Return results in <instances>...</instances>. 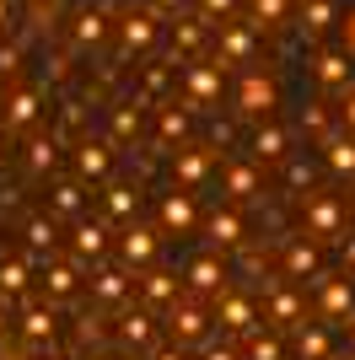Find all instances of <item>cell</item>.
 Segmentation results:
<instances>
[{"label": "cell", "mask_w": 355, "mask_h": 360, "mask_svg": "<svg viewBox=\"0 0 355 360\" xmlns=\"http://www.w3.org/2000/svg\"><path fill=\"white\" fill-rule=\"evenodd\" d=\"M280 258H285V280H296V285H307L312 274H323V253H318L312 237H285Z\"/></svg>", "instance_id": "obj_25"}, {"label": "cell", "mask_w": 355, "mask_h": 360, "mask_svg": "<svg viewBox=\"0 0 355 360\" xmlns=\"http://www.w3.org/2000/svg\"><path fill=\"white\" fill-rule=\"evenodd\" d=\"M210 49V22L205 16H173V65L194 60Z\"/></svg>", "instance_id": "obj_29"}, {"label": "cell", "mask_w": 355, "mask_h": 360, "mask_svg": "<svg viewBox=\"0 0 355 360\" xmlns=\"http://www.w3.org/2000/svg\"><path fill=\"white\" fill-rule=\"evenodd\" d=\"M108 44V11L103 6H81V11L70 16V49L75 54H92V49Z\"/></svg>", "instance_id": "obj_27"}, {"label": "cell", "mask_w": 355, "mask_h": 360, "mask_svg": "<svg viewBox=\"0 0 355 360\" xmlns=\"http://www.w3.org/2000/svg\"><path fill=\"white\" fill-rule=\"evenodd\" d=\"M340 49H344V54H355V6H350V11H340Z\"/></svg>", "instance_id": "obj_48"}, {"label": "cell", "mask_w": 355, "mask_h": 360, "mask_svg": "<svg viewBox=\"0 0 355 360\" xmlns=\"http://www.w3.org/2000/svg\"><path fill=\"white\" fill-rule=\"evenodd\" d=\"M27 280H32L27 258H0V296H6V301L22 296V290H27Z\"/></svg>", "instance_id": "obj_41"}, {"label": "cell", "mask_w": 355, "mask_h": 360, "mask_svg": "<svg viewBox=\"0 0 355 360\" xmlns=\"http://www.w3.org/2000/svg\"><path fill=\"white\" fill-rule=\"evenodd\" d=\"M340 264H344V280H355V237L350 231L340 237Z\"/></svg>", "instance_id": "obj_49"}, {"label": "cell", "mask_w": 355, "mask_h": 360, "mask_svg": "<svg viewBox=\"0 0 355 360\" xmlns=\"http://www.w3.org/2000/svg\"><path fill=\"white\" fill-rule=\"evenodd\" d=\"M162 38V16L156 11H124L118 16V54L130 60V54H151Z\"/></svg>", "instance_id": "obj_18"}, {"label": "cell", "mask_w": 355, "mask_h": 360, "mask_svg": "<svg viewBox=\"0 0 355 360\" xmlns=\"http://www.w3.org/2000/svg\"><path fill=\"white\" fill-rule=\"evenodd\" d=\"M11 16H16V0H0V27H11Z\"/></svg>", "instance_id": "obj_53"}, {"label": "cell", "mask_w": 355, "mask_h": 360, "mask_svg": "<svg viewBox=\"0 0 355 360\" xmlns=\"http://www.w3.org/2000/svg\"><path fill=\"white\" fill-rule=\"evenodd\" d=\"M151 360H189L183 345H151Z\"/></svg>", "instance_id": "obj_50"}, {"label": "cell", "mask_w": 355, "mask_h": 360, "mask_svg": "<svg viewBox=\"0 0 355 360\" xmlns=\"http://www.w3.org/2000/svg\"><path fill=\"white\" fill-rule=\"evenodd\" d=\"M237 349H242V360H291V355H285V339L275 328H264V323L242 333V345H237Z\"/></svg>", "instance_id": "obj_37"}, {"label": "cell", "mask_w": 355, "mask_h": 360, "mask_svg": "<svg viewBox=\"0 0 355 360\" xmlns=\"http://www.w3.org/2000/svg\"><path fill=\"white\" fill-rule=\"evenodd\" d=\"M70 150H75V156H70V167H75L70 178H81V183L113 178V162H118V156H113V140H108V135H81Z\"/></svg>", "instance_id": "obj_9"}, {"label": "cell", "mask_w": 355, "mask_h": 360, "mask_svg": "<svg viewBox=\"0 0 355 360\" xmlns=\"http://www.w3.org/2000/svg\"><path fill=\"white\" fill-rule=\"evenodd\" d=\"M16 333H22V345L27 349H54V339H59V307L54 301H27L22 307V323H16Z\"/></svg>", "instance_id": "obj_15"}, {"label": "cell", "mask_w": 355, "mask_h": 360, "mask_svg": "<svg viewBox=\"0 0 355 360\" xmlns=\"http://www.w3.org/2000/svg\"><path fill=\"white\" fill-rule=\"evenodd\" d=\"M248 156H253V162H285V156H291V129L275 124V113H269V119H253Z\"/></svg>", "instance_id": "obj_24"}, {"label": "cell", "mask_w": 355, "mask_h": 360, "mask_svg": "<svg viewBox=\"0 0 355 360\" xmlns=\"http://www.w3.org/2000/svg\"><path fill=\"white\" fill-rule=\"evenodd\" d=\"M0 339H11V301L0 296Z\"/></svg>", "instance_id": "obj_51"}, {"label": "cell", "mask_w": 355, "mask_h": 360, "mask_svg": "<svg viewBox=\"0 0 355 360\" xmlns=\"http://www.w3.org/2000/svg\"><path fill=\"white\" fill-rule=\"evenodd\" d=\"M156 231H162V237H189V231H199V199L183 194V188H167V194L156 199Z\"/></svg>", "instance_id": "obj_11"}, {"label": "cell", "mask_w": 355, "mask_h": 360, "mask_svg": "<svg viewBox=\"0 0 355 360\" xmlns=\"http://www.w3.org/2000/svg\"><path fill=\"white\" fill-rule=\"evenodd\" d=\"M44 215H54V221H81V215H87V183L65 178V172H49V205H44Z\"/></svg>", "instance_id": "obj_20"}, {"label": "cell", "mask_w": 355, "mask_h": 360, "mask_svg": "<svg viewBox=\"0 0 355 360\" xmlns=\"http://www.w3.org/2000/svg\"><path fill=\"white\" fill-rule=\"evenodd\" d=\"M344 345H350V360H355V317H350V333H344Z\"/></svg>", "instance_id": "obj_56"}, {"label": "cell", "mask_w": 355, "mask_h": 360, "mask_svg": "<svg viewBox=\"0 0 355 360\" xmlns=\"http://www.w3.org/2000/svg\"><path fill=\"white\" fill-rule=\"evenodd\" d=\"M221 65H199V60H183L178 65V86H183V108L189 113H210L221 103Z\"/></svg>", "instance_id": "obj_5"}, {"label": "cell", "mask_w": 355, "mask_h": 360, "mask_svg": "<svg viewBox=\"0 0 355 360\" xmlns=\"http://www.w3.org/2000/svg\"><path fill=\"white\" fill-rule=\"evenodd\" d=\"M135 296H140V307H146V312H167V307L183 296V280H178L173 269H156V264H146V269L135 274Z\"/></svg>", "instance_id": "obj_17"}, {"label": "cell", "mask_w": 355, "mask_h": 360, "mask_svg": "<svg viewBox=\"0 0 355 360\" xmlns=\"http://www.w3.org/2000/svg\"><path fill=\"white\" fill-rule=\"evenodd\" d=\"M167 172H173V188L183 194H199L216 183V150L199 146V140H183V146L167 150Z\"/></svg>", "instance_id": "obj_2"}, {"label": "cell", "mask_w": 355, "mask_h": 360, "mask_svg": "<svg viewBox=\"0 0 355 360\" xmlns=\"http://www.w3.org/2000/svg\"><path fill=\"white\" fill-rule=\"evenodd\" d=\"M199 360H242V349H237V345H216V339H205V345H199Z\"/></svg>", "instance_id": "obj_45"}, {"label": "cell", "mask_w": 355, "mask_h": 360, "mask_svg": "<svg viewBox=\"0 0 355 360\" xmlns=\"http://www.w3.org/2000/svg\"><path fill=\"white\" fill-rule=\"evenodd\" d=\"M307 285L318 290V317L323 323H350L355 317V285L344 274H312Z\"/></svg>", "instance_id": "obj_12"}, {"label": "cell", "mask_w": 355, "mask_h": 360, "mask_svg": "<svg viewBox=\"0 0 355 360\" xmlns=\"http://www.w3.org/2000/svg\"><path fill=\"white\" fill-rule=\"evenodd\" d=\"M44 301H54V307H65V301H75L81 296V269L75 264H49L44 258Z\"/></svg>", "instance_id": "obj_30"}, {"label": "cell", "mask_w": 355, "mask_h": 360, "mask_svg": "<svg viewBox=\"0 0 355 360\" xmlns=\"http://www.w3.org/2000/svg\"><path fill=\"white\" fill-rule=\"evenodd\" d=\"M344 205H350V215H355V199H344Z\"/></svg>", "instance_id": "obj_58"}, {"label": "cell", "mask_w": 355, "mask_h": 360, "mask_svg": "<svg viewBox=\"0 0 355 360\" xmlns=\"http://www.w3.org/2000/svg\"><path fill=\"white\" fill-rule=\"evenodd\" d=\"M334 22H340V0H301V22L296 27L307 32V38H323Z\"/></svg>", "instance_id": "obj_39"}, {"label": "cell", "mask_w": 355, "mask_h": 360, "mask_svg": "<svg viewBox=\"0 0 355 360\" xmlns=\"http://www.w3.org/2000/svg\"><path fill=\"white\" fill-rule=\"evenodd\" d=\"M216 183H221V194L232 199H259L264 194V162H253L248 150H237L226 162H216Z\"/></svg>", "instance_id": "obj_7"}, {"label": "cell", "mask_w": 355, "mask_h": 360, "mask_svg": "<svg viewBox=\"0 0 355 360\" xmlns=\"http://www.w3.org/2000/svg\"><path fill=\"white\" fill-rule=\"evenodd\" d=\"M253 290H264V312H259V323L296 328V323L307 317V285H296V280H259Z\"/></svg>", "instance_id": "obj_4"}, {"label": "cell", "mask_w": 355, "mask_h": 360, "mask_svg": "<svg viewBox=\"0 0 355 360\" xmlns=\"http://www.w3.org/2000/svg\"><path fill=\"white\" fill-rule=\"evenodd\" d=\"M75 345L92 349V355H97V349H108V328H103V312H97V307L75 317Z\"/></svg>", "instance_id": "obj_40"}, {"label": "cell", "mask_w": 355, "mask_h": 360, "mask_svg": "<svg viewBox=\"0 0 355 360\" xmlns=\"http://www.w3.org/2000/svg\"><path fill=\"white\" fill-rule=\"evenodd\" d=\"M350 231V205L334 188H307L301 194V237L312 242H340Z\"/></svg>", "instance_id": "obj_1"}, {"label": "cell", "mask_w": 355, "mask_h": 360, "mask_svg": "<svg viewBox=\"0 0 355 360\" xmlns=\"http://www.w3.org/2000/svg\"><path fill=\"white\" fill-rule=\"evenodd\" d=\"M178 280H183V290H189V296L210 301L216 290H226V280H232V264H226L221 253H199V258H189V269L178 274Z\"/></svg>", "instance_id": "obj_16"}, {"label": "cell", "mask_w": 355, "mask_h": 360, "mask_svg": "<svg viewBox=\"0 0 355 360\" xmlns=\"http://www.w3.org/2000/svg\"><path fill=\"white\" fill-rule=\"evenodd\" d=\"M6 156H11V135H6V129H0V162H6Z\"/></svg>", "instance_id": "obj_55"}, {"label": "cell", "mask_w": 355, "mask_h": 360, "mask_svg": "<svg viewBox=\"0 0 355 360\" xmlns=\"http://www.w3.org/2000/svg\"><path fill=\"white\" fill-rule=\"evenodd\" d=\"M183 6H189V0H151V11L162 16V11H183Z\"/></svg>", "instance_id": "obj_52"}, {"label": "cell", "mask_w": 355, "mask_h": 360, "mask_svg": "<svg viewBox=\"0 0 355 360\" xmlns=\"http://www.w3.org/2000/svg\"><path fill=\"white\" fill-rule=\"evenodd\" d=\"M140 129H146V108L135 103V97H124V103L108 108V140H113V150H135Z\"/></svg>", "instance_id": "obj_26"}, {"label": "cell", "mask_w": 355, "mask_h": 360, "mask_svg": "<svg viewBox=\"0 0 355 360\" xmlns=\"http://www.w3.org/2000/svg\"><path fill=\"white\" fill-rule=\"evenodd\" d=\"M44 119V91L38 86H11L0 97V129L6 135H32Z\"/></svg>", "instance_id": "obj_8"}, {"label": "cell", "mask_w": 355, "mask_h": 360, "mask_svg": "<svg viewBox=\"0 0 355 360\" xmlns=\"http://www.w3.org/2000/svg\"><path fill=\"white\" fill-rule=\"evenodd\" d=\"M296 129H301V140H307V150H318L334 129H340V119L328 113V103H307L301 108V119H296Z\"/></svg>", "instance_id": "obj_36"}, {"label": "cell", "mask_w": 355, "mask_h": 360, "mask_svg": "<svg viewBox=\"0 0 355 360\" xmlns=\"http://www.w3.org/2000/svg\"><path fill=\"white\" fill-rule=\"evenodd\" d=\"M205 307H210V323H221L232 339H242L248 328H259V296H253V290H232L226 285V290H216Z\"/></svg>", "instance_id": "obj_6"}, {"label": "cell", "mask_w": 355, "mask_h": 360, "mask_svg": "<svg viewBox=\"0 0 355 360\" xmlns=\"http://www.w3.org/2000/svg\"><path fill=\"white\" fill-rule=\"evenodd\" d=\"M75 231H70V264L75 269H92V264H103L108 258V221H70Z\"/></svg>", "instance_id": "obj_21"}, {"label": "cell", "mask_w": 355, "mask_h": 360, "mask_svg": "<svg viewBox=\"0 0 355 360\" xmlns=\"http://www.w3.org/2000/svg\"><path fill=\"white\" fill-rule=\"evenodd\" d=\"M103 210L108 221H135L140 215V183H118V178H103Z\"/></svg>", "instance_id": "obj_31"}, {"label": "cell", "mask_w": 355, "mask_h": 360, "mask_svg": "<svg viewBox=\"0 0 355 360\" xmlns=\"http://www.w3.org/2000/svg\"><path fill=\"white\" fill-rule=\"evenodd\" d=\"M253 54H259V27H248V22H232L226 16L221 32H216V65H253Z\"/></svg>", "instance_id": "obj_19"}, {"label": "cell", "mask_w": 355, "mask_h": 360, "mask_svg": "<svg viewBox=\"0 0 355 360\" xmlns=\"http://www.w3.org/2000/svg\"><path fill=\"white\" fill-rule=\"evenodd\" d=\"M44 360H75V355H59V349H44Z\"/></svg>", "instance_id": "obj_57"}, {"label": "cell", "mask_w": 355, "mask_h": 360, "mask_svg": "<svg viewBox=\"0 0 355 360\" xmlns=\"http://www.w3.org/2000/svg\"><path fill=\"white\" fill-rule=\"evenodd\" d=\"M296 360H334V333L328 323H296Z\"/></svg>", "instance_id": "obj_34"}, {"label": "cell", "mask_w": 355, "mask_h": 360, "mask_svg": "<svg viewBox=\"0 0 355 360\" xmlns=\"http://www.w3.org/2000/svg\"><path fill=\"white\" fill-rule=\"evenodd\" d=\"M232 11H237V0H199V16H205V22H216V16L226 22Z\"/></svg>", "instance_id": "obj_47"}, {"label": "cell", "mask_w": 355, "mask_h": 360, "mask_svg": "<svg viewBox=\"0 0 355 360\" xmlns=\"http://www.w3.org/2000/svg\"><path fill=\"white\" fill-rule=\"evenodd\" d=\"M280 167H285V183H291L296 194H301V188H318V162H307V156H296V150H291Z\"/></svg>", "instance_id": "obj_42"}, {"label": "cell", "mask_w": 355, "mask_h": 360, "mask_svg": "<svg viewBox=\"0 0 355 360\" xmlns=\"http://www.w3.org/2000/svg\"><path fill=\"white\" fill-rule=\"evenodd\" d=\"M92 360H135V355H124V349H97Z\"/></svg>", "instance_id": "obj_54"}, {"label": "cell", "mask_w": 355, "mask_h": 360, "mask_svg": "<svg viewBox=\"0 0 355 360\" xmlns=\"http://www.w3.org/2000/svg\"><path fill=\"white\" fill-rule=\"evenodd\" d=\"M350 60H355V54H344V49H318V54H312V81H318L328 97H340V91L355 81Z\"/></svg>", "instance_id": "obj_23"}, {"label": "cell", "mask_w": 355, "mask_h": 360, "mask_svg": "<svg viewBox=\"0 0 355 360\" xmlns=\"http://www.w3.org/2000/svg\"><path fill=\"white\" fill-rule=\"evenodd\" d=\"M275 108H280V86L264 70H242V81H237V113L253 124V119H269Z\"/></svg>", "instance_id": "obj_13"}, {"label": "cell", "mask_w": 355, "mask_h": 360, "mask_svg": "<svg viewBox=\"0 0 355 360\" xmlns=\"http://www.w3.org/2000/svg\"><path fill=\"white\" fill-rule=\"evenodd\" d=\"M118 258H124V269L140 274L146 264H156L162 258V231L146 221H124V231H118Z\"/></svg>", "instance_id": "obj_10"}, {"label": "cell", "mask_w": 355, "mask_h": 360, "mask_svg": "<svg viewBox=\"0 0 355 360\" xmlns=\"http://www.w3.org/2000/svg\"><path fill=\"white\" fill-rule=\"evenodd\" d=\"M189 140V108L183 103H162L156 108V150H173Z\"/></svg>", "instance_id": "obj_35"}, {"label": "cell", "mask_w": 355, "mask_h": 360, "mask_svg": "<svg viewBox=\"0 0 355 360\" xmlns=\"http://www.w3.org/2000/svg\"><path fill=\"white\" fill-rule=\"evenodd\" d=\"M92 307H124V301L135 296V274L130 269H108V264H92Z\"/></svg>", "instance_id": "obj_22"}, {"label": "cell", "mask_w": 355, "mask_h": 360, "mask_svg": "<svg viewBox=\"0 0 355 360\" xmlns=\"http://www.w3.org/2000/svg\"><path fill=\"white\" fill-rule=\"evenodd\" d=\"M334 119H340V129H344V135H355V81L340 91V108H334Z\"/></svg>", "instance_id": "obj_44"}, {"label": "cell", "mask_w": 355, "mask_h": 360, "mask_svg": "<svg viewBox=\"0 0 355 360\" xmlns=\"http://www.w3.org/2000/svg\"><path fill=\"white\" fill-rule=\"evenodd\" d=\"M59 140L54 135H27V146H22V167H27V178H49V172H59Z\"/></svg>", "instance_id": "obj_32"}, {"label": "cell", "mask_w": 355, "mask_h": 360, "mask_svg": "<svg viewBox=\"0 0 355 360\" xmlns=\"http://www.w3.org/2000/svg\"><path fill=\"white\" fill-rule=\"evenodd\" d=\"M318 150H323V167L334 172V178H355V135L334 129V135H328Z\"/></svg>", "instance_id": "obj_38"}, {"label": "cell", "mask_w": 355, "mask_h": 360, "mask_svg": "<svg viewBox=\"0 0 355 360\" xmlns=\"http://www.w3.org/2000/svg\"><path fill=\"white\" fill-rule=\"evenodd\" d=\"M291 22V0H253V27H285Z\"/></svg>", "instance_id": "obj_43"}, {"label": "cell", "mask_w": 355, "mask_h": 360, "mask_svg": "<svg viewBox=\"0 0 355 360\" xmlns=\"http://www.w3.org/2000/svg\"><path fill=\"white\" fill-rule=\"evenodd\" d=\"M162 323H167V339L183 345V349H199L210 339V307L199 296H189V290H183V296L162 312Z\"/></svg>", "instance_id": "obj_3"}, {"label": "cell", "mask_w": 355, "mask_h": 360, "mask_svg": "<svg viewBox=\"0 0 355 360\" xmlns=\"http://www.w3.org/2000/svg\"><path fill=\"white\" fill-rule=\"evenodd\" d=\"M22 242H27V253L44 264V258H54V248H59V221L54 215H27L22 221Z\"/></svg>", "instance_id": "obj_33"}, {"label": "cell", "mask_w": 355, "mask_h": 360, "mask_svg": "<svg viewBox=\"0 0 355 360\" xmlns=\"http://www.w3.org/2000/svg\"><path fill=\"white\" fill-rule=\"evenodd\" d=\"M199 226H205V237H210V248H237V242L248 237V221H242V210L237 205H221V210H210V215H199Z\"/></svg>", "instance_id": "obj_28"}, {"label": "cell", "mask_w": 355, "mask_h": 360, "mask_svg": "<svg viewBox=\"0 0 355 360\" xmlns=\"http://www.w3.org/2000/svg\"><path fill=\"white\" fill-rule=\"evenodd\" d=\"M113 345L124 349V355H146V349L156 345V312H146V307H118Z\"/></svg>", "instance_id": "obj_14"}, {"label": "cell", "mask_w": 355, "mask_h": 360, "mask_svg": "<svg viewBox=\"0 0 355 360\" xmlns=\"http://www.w3.org/2000/svg\"><path fill=\"white\" fill-rule=\"evenodd\" d=\"M16 70H22V49H16V44H6V49H0V81H11Z\"/></svg>", "instance_id": "obj_46"}]
</instances>
